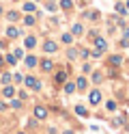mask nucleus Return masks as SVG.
<instances>
[{
    "label": "nucleus",
    "mask_w": 129,
    "mask_h": 134,
    "mask_svg": "<svg viewBox=\"0 0 129 134\" xmlns=\"http://www.w3.org/2000/svg\"><path fill=\"white\" fill-rule=\"evenodd\" d=\"M7 20H9V22H17V20H20V13H15V11L7 13Z\"/></svg>",
    "instance_id": "nucleus-30"
},
{
    "label": "nucleus",
    "mask_w": 129,
    "mask_h": 134,
    "mask_svg": "<svg viewBox=\"0 0 129 134\" xmlns=\"http://www.w3.org/2000/svg\"><path fill=\"white\" fill-rule=\"evenodd\" d=\"M125 4H127V7H129V0H127V2H125Z\"/></svg>",
    "instance_id": "nucleus-46"
},
{
    "label": "nucleus",
    "mask_w": 129,
    "mask_h": 134,
    "mask_svg": "<svg viewBox=\"0 0 129 134\" xmlns=\"http://www.w3.org/2000/svg\"><path fill=\"white\" fill-rule=\"evenodd\" d=\"M0 15H2V4H0Z\"/></svg>",
    "instance_id": "nucleus-45"
},
{
    "label": "nucleus",
    "mask_w": 129,
    "mask_h": 134,
    "mask_svg": "<svg viewBox=\"0 0 129 134\" xmlns=\"http://www.w3.org/2000/svg\"><path fill=\"white\" fill-rule=\"evenodd\" d=\"M4 48H7V41H4V39H0V50H4Z\"/></svg>",
    "instance_id": "nucleus-40"
},
{
    "label": "nucleus",
    "mask_w": 129,
    "mask_h": 134,
    "mask_svg": "<svg viewBox=\"0 0 129 134\" xmlns=\"http://www.w3.org/2000/svg\"><path fill=\"white\" fill-rule=\"evenodd\" d=\"M24 65H26V67H28V69H34V67H37V65H39V58H37V56H34V54H28V56H26V58H24Z\"/></svg>",
    "instance_id": "nucleus-10"
},
{
    "label": "nucleus",
    "mask_w": 129,
    "mask_h": 134,
    "mask_svg": "<svg viewBox=\"0 0 129 134\" xmlns=\"http://www.w3.org/2000/svg\"><path fill=\"white\" fill-rule=\"evenodd\" d=\"M24 24H26V26H34V24H37V18H34L32 13H26L24 15Z\"/></svg>",
    "instance_id": "nucleus-19"
},
{
    "label": "nucleus",
    "mask_w": 129,
    "mask_h": 134,
    "mask_svg": "<svg viewBox=\"0 0 129 134\" xmlns=\"http://www.w3.org/2000/svg\"><path fill=\"white\" fill-rule=\"evenodd\" d=\"M9 110V102L7 99H0V113H7Z\"/></svg>",
    "instance_id": "nucleus-34"
},
{
    "label": "nucleus",
    "mask_w": 129,
    "mask_h": 134,
    "mask_svg": "<svg viewBox=\"0 0 129 134\" xmlns=\"http://www.w3.org/2000/svg\"><path fill=\"white\" fill-rule=\"evenodd\" d=\"M39 67H41L43 74H50V71H54V61H52V58H41Z\"/></svg>",
    "instance_id": "nucleus-6"
},
{
    "label": "nucleus",
    "mask_w": 129,
    "mask_h": 134,
    "mask_svg": "<svg viewBox=\"0 0 129 134\" xmlns=\"http://www.w3.org/2000/svg\"><path fill=\"white\" fill-rule=\"evenodd\" d=\"M9 102V108H13V110H22V106H24V102L20 97H11V99H7Z\"/></svg>",
    "instance_id": "nucleus-13"
},
{
    "label": "nucleus",
    "mask_w": 129,
    "mask_h": 134,
    "mask_svg": "<svg viewBox=\"0 0 129 134\" xmlns=\"http://www.w3.org/2000/svg\"><path fill=\"white\" fill-rule=\"evenodd\" d=\"M67 78H69V74H67V69H56V71H54V85H58V87H63L65 82H67Z\"/></svg>",
    "instance_id": "nucleus-2"
},
{
    "label": "nucleus",
    "mask_w": 129,
    "mask_h": 134,
    "mask_svg": "<svg viewBox=\"0 0 129 134\" xmlns=\"http://www.w3.org/2000/svg\"><path fill=\"white\" fill-rule=\"evenodd\" d=\"M47 134H58V128H56V125H50V128H47Z\"/></svg>",
    "instance_id": "nucleus-37"
},
{
    "label": "nucleus",
    "mask_w": 129,
    "mask_h": 134,
    "mask_svg": "<svg viewBox=\"0 0 129 134\" xmlns=\"http://www.w3.org/2000/svg\"><path fill=\"white\" fill-rule=\"evenodd\" d=\"M2 67H4V56L0 54V69H2Z\"/></svg>",
    "instance_id": "nucleus-41"
},
{
    "label": "nucleus",
    "mask_w": 129,
    "mask_h": 134,
    "mask_svg": "<svg viewBox=\"0 0 129 134\" xmlns=\"http://www.w3.org/2000/svg\"><path fill=\"white\" fill-rule=\"evenodd\" d=\"M22 9H24L26 13H34V11H37V7H34V2H28V0H26V2H24V7H22Z\"/></svg>",
    "instance_id": "nucleus-23"
},
{
    "label": "nucleus",
    "mask_w": 129,
    "mask_h": 134,
    "mask_svg": "<svg viewBox=\"0 0 129 134\" xmlns=\"http://www.w3.org/2000/svg\"><path fill=\"white\" fill-rule=\"evenodd\" d=\"M67 56H69V61H75V58H77V50H75V48H71V50L67 52Z\"/></svg>",
    "instance_id": "nucleus-33"
},
{
    "label": "nucleus",
    "mask_w": 129,
    "mask_h": 134,
    "mask_svg": "<svg viewBox=\"0 0 129 134\" xmlns=\"http://www.w3.org/2000/svg\"><path fill=\"white\" fill-rule=\"evenodd\" d=\"M11 82H13V74H9V71H4L2 74V76H0V85H11Z\"/></svg>",
    "instance_id": "nucleus-18"
},
{
    "label": "nucleus",
    "mask_w": 129,
    "mask_h": 134,
    "mask_svg": "<svg viewBox=\"0 0 129 134\" xmlns=\"http://www.w3.org/2000/svg\"><path fill=\"white\" fill-rule=\"evenodd\" d=\"M108 63H110V67H120V65H123V56H120V54H112L108 58Z\"/></svg>",
    "instance_id": "nucleus-14"
},
{
    "label": "nucleus",
    "mask_w": 129,
    "mask_h": 134,
    "mask_svg": "<svg viewBox=\"0 0 129 134\" xmlns=\"http://www.w3.org/2000/svg\"><path fill=\"white\" fill-rule=\"evenodd\" d=\"M43 52H47V54L58 52V43H56V41H52V39H47L45 43H43Z\"/></svg>",
    "instance_id": "nucleus-9"
},
{
    "label": "nucleus",
    "mask_w": 129,
    "mask_h": 134,
    "mask_svg": "<svg viewBox=\"0 0 129 134\" xmlns=\"http://www.w3.org/2000/svg\"><path fill=\"white\" fill-rule=\"evenodd\" d=\"M15 93H17V89L13 87V82H11V85H4L2 87V93H0V95H2L4 99H11V97H15Z\"/></svg>",
    "instance_id": "nucleus-7"
},
{
    "label": "nucleus",
    "mask_w": 129,
    "mask_h": 134,
    "mask_svg": "<svg viewBox=\"0 0 129 134\" xmlns=\"http://www.w3.org/2000/svg\"><path fill=\"white\" fill-rule=\"evenodd\" d=\"M60 41H63L65 46H71V43H73V35H71V32H63V37H60Z\"/></svg>",
    "instance_id": "nucleus-20"
},
{
    "label": "nucleus",
    "mask_w": 129,
    "mask_h": 134,
    "mask_svg": "<svg viewBox=\"0 0 129 134\" xmlns=\"http://www.w3.org/2000/svg\"><path fill=\"white\" fill-rule=\"evenodd\" d=\"M77 56H80V58H84V61H86V58L90 56V50H88V48H80V50H77Z\"/></svg>",
    "instance_id": "nucleus-26"
},
{
    "label": "nucleus",
    "mask_w": 129,
    "mask_h": 134,
    "mask_svg": "<svg viewBox=\"0 0 129 134\" xmlns=\"http://www.w3.org/2000/svg\"><path fill=\"white\" fill-rule=\"evenodd\" d=\"M60 9H63V11H71L73 9V2H71V0H60Z\"/></svg>",
    "instance_id": "nucleus-21"
},
{
    "label": "nucleus",
    "mask_w": 129,
    "mask_h": 134,
    "mask_svg": "<svg viewBox=\"0 0 129 134\" xmlns=\"http://www.w3.org/2000/svg\"><path fill=\"white\" fill-rule=\"evenodd\" d=\"M37 125H39V119H34V117H32V119H28V121H26V128H28V130H34Z\"/></svg>",
    "instance_id": "nucleus-27"
},
{
    "label": "nucleus",
    "mask_w": 129,
    "mask_h": 134,
    "mask_svg": "<svg viewBox=\"0 0 129 134\" xmlns=\"http://www.w3.org/2000/svg\"><path fill=\"white\" fill-rule=\"evenodd\" d=\"M93 46H95V50H99V52H103V54H106L108 52V41L106 39H103V37H95V41H93Z\"/></svg>",
    "instance_id": "nucleus-5"
},
{
    "label": "nucleus",
    "mask_w": 129,
    "mask_h": 134,
    "mask_svg": "<svg viewBox=\"0 0 129 134\" xmlns=\"http://www.w3.org/2000/svg\"><path fill=\"white\" fill-rule=\"evenodd\" d=\"M24 48H26V50H34V48H37V37H34V35H28V37L24 39Z\"/></svg>",
    "instance_id": "nucleus-12"
},
{
    "label": "nucleus",
    "mask_w": 129,
    "mask_h": 134,
    "mask_svg": "<svg viewBox=\"0 0 129 134\" xmlns=\"http://www.w3.org/2000/svg\"><path fill=\"white\" fill-rule=\"evenodd\" d=\"M123 37H125V39H129V28H125V32H123Z\"/></svg>",
    "instance_id": "nucleus-42"
},
{
    "label": "nucleus",
    "mask_w": 129,
    "mask_h": 134,
    "mask_svg": "<svg viewBox=\"0 0 129 134\" xmlns=\"http://www.w3.org/2000/svg\"><path fill=\"white\" fill-rule=\"evenodd\" d=\"M17 134H28V132H24V130H20V132H17Z\"/></svg>",
    "instance_id": "nucleus-44"
},
{
    "label": "nucleus",
    "mask_w": 129,
    "mask_h": 134,
    "mask_svg": "<svg viewBox=\"0 0 129 134\" xmlns=\"http://www.w3.org/2000/svg\"><path fill=\"white\" fill-rule=\"evenodd\" d=\"M4 35H7V39H17V37H20V28H15V26H9Z\"/></svg>",
    "instance_id": "nucleus-17"
},
{
    "label": "nucleus",
    "mask_w": 129,
    "mask_h": 134,
    "mask_svg": "<svg viewBox=\"0 0 129 134\" xmlns=\"http://www.w3.org/2000/svg\"><path fill=\"white\" fill-rule=\"evenodd\" d=\"M120 48H129V39H125V37L120 39Z\"/></svg>",
    "instance_id": "nucleus-38"
},
{
    "label": "nucleus",
    "mask_w": 129,
    "mask_h": 134,
    "mask_svg": "<svg viewBox=\"0 0 129 134\" xmlns=\"http://www.w3.org/2000/svg\"><path fill=\"white\" fill-rule=\"evenodd\" d=\"M103 80H106V76H103L101 71H97V69H95V71L90 74V80H88V82H93V85H101Z\"/></svg>",
    "instance_id": "nucleus-11"
},
{
    "label": "nucleus",
    "mask_w": 129,
    "mask_h": 134,
    "mask_svg": "<svg viewBox=\"0 0 129 134\" xmlns=\"http://www.w3.org/2000/svg\"><path fill=\"white\" fill-rule=\"evenodd\" d=\"M106 108H108V110H110V113H114V110H116V108H118V104L114 102V99H110V102H106Z\"/></svg>",
    "instance_id": "nucleus-28"
},
{
    "label": "nucleus",
    "mask_w": 129,
    "mask_h": 134,
    "mask_svg": "<svg viewBox=\"0 0 129 134\" xmlns=\"http://www.w3.org/2000/svg\"><path fill=\"white\" fill-rule=\"evenodd\" d=\"M4 65H11V67H15V65H17V58H15L13 54H7V56H4Z\"/></svg>",
    "instance_id": "nucleus-25"
},
{
    "label": "nucleus",
    "mask_w": 129,
    "mask_h": 134,
    "mask_svg": "<svg viewBox=\"0 0 129 134\" xmlns=\"http://www.w3.org/2000/svg\"><path fill=\"white\" fill-rule=\"evenodd\" d=\"M13 82L15 85H24V76L22 74H13Z\"/></svg>",
    "instance_id": "nucleus-31"
},
{
    "label": "nucleus",
    "mask_w": 129,
    "mask_h": 134,
    "mask_svg": "<svg viewBox=\"0 0 129 134\" xmlns=\"http://www.w3.org/2000/svg\"><path fill=\"white\" fill-rule=\"evenodd\" d=\"M101 99H103L101 91H99V89H93V91H90V95H88V102H90V106H99V104H101Z\"/></svg>",
    "instance_id": "nucleus-4"
},
{
    "label": "nucleus",
    "mask_w": 129,
    "mask_h": 134,
    "mask_svg": "<svg viewBox=\"0 0 129 134\" xmlns=\"http://www.w3.org/2000/svg\"><path fill=\"white\" fill-rule=\"evenodd\" d=\"M24 87L26 89H32V91H41V82L34 76H24Z\"/></svg>",
    "instance_id": "nucleus-1"
},
{
    "label": "nucleus",
    "mask_w": 129,
    "mask_h": 134,
    "mask_svg": "<svg viewBox=\"0 0 129 134\" xmlns=\"http://www.w3.org/2000/svg\"><path fill=\"white\" fill-rule=\"evenodd\" d=\"M84 15H86L88 20H99V11H97V13H95V11H86Z\"/></svg>",
    "instance_id": "nucleus-32"
},
{
    "label": "nucleus",
    "mask_w": 129,
    "mask_h": 134,
    "mask_svg": "<svg viewBox=\"0 0 129 134\" xmlns=\"http://www.w3.org/2000/svg\"><path fill=\"white\" fill-rule=\"evenodd\" d=\"M114 11H116L118 15H125V13H127V4H125V2H116Z\"/></svg>",
    "instance_id": "nucleus-22"
},
{
    "label": "nucleus",
    "mask_w": 129,
    "mask_h": 134,
    "mask_svg": "<svg viewBox=\"0 0 129 134\" xmlns=\"http://www.w3.org/2000/svg\"><path fill=\"white\" fill-rule=\"evenodd\" d=\"M15 97H20L22 102H26V99H28V91H24V89H22V91H17V93H15Z\"/></svg>",
    "instance_id": "nucleus-29"
},
{
    "label": "nucleus",
    "mask_w": 129,
    "mask_h": 134,
    "mask_svg": "<svg viewBox=\"0 0 129 134\" xmlns=\"http://www.w3.org/2000/svg\"><path fill=\"white\" fill-rule=\"evenodd\" d=\"M71 35H73V37H82V35H84V24H80V22H77V24H73Z\"/></svg>",
    "instance_id": "nucleus-16"
},
{
    "label": "nucleus",
    "mask_w": 129,
    "mask_h": 134,
    "mask_svg": "<svg viewBox=\"0 0 129 134\" xmlns=\"http://www.w3.org/2000/svg\"><path fill=\"white\" fill-rule=\"evenodd\" d=\"M13 56H15V58H22V56H24V50H22V48H17L15 52H13Z\"/></svg>",
    "instance_id": "nucleus-36"
},
{
    "label": "nucleus",
    "mask_w": 129,
    "mask_h": 134,
    "mask_svg": "<svg viewBox=\"0 0 129 134\" xmlns=\"http://www.w3.org/2000/svg\"><path fill=\"white\" fill-rule=\"evenodd\" d=\"M82 69H84V71H93V67H90V63H84Z\"/></svg>",
    "instance_id": "nucleus-39"
},
{
    "label": "nucleus",
    "mask_w": 129,
    "mask_h": 134,
    "mask_svg": "<svg viewBox=\"0 0 129 134\" xmlns=\"http://www.w3.org/2000/svg\"><path fill=\"white\" fill-rule=\"evenodd\" d=\"M123 123H125L123 117H116V119H112V125H116V128H118V125H123Z\"/></svg>",
    "instance_id": "nucleus-35"
},
{
    "label": "nucleus",
    "mask_w": 129,
    "mask_h": 134,
    "mask_svg": "<svg viewBox=\"0 0 129 134\" xmlns=\"http://www.w3.org/2000/svg\"><path fill=\"white\" fill-rule=\"evenodd\" d=\"M73 110H75V115H80V117H88V110H86V106H80V104H77Z\"/></svg>",
    "instance_id": "nucleus-24"
},
{
    "label": "nucleus",
    "mask_w": 129,
    "mask_h": 134,
    "mask_svg": "<svg viewBox=\"0 0 129 134\" xmlns=\"http://www.w3.org/2000/svg\"><path fill=\"white\" fill-rule=\"evenodd\" d=\"M86 89H88V78H84V76H77V78H75V91L84 93Z\"/></svg>",
    "instance_id": "nucleus-8"
},
{
    "label": "nucleus",
    "mask_w": 129,
    "mask_h": 134,
    "mask_svg": "<svg viewBox=\"0 0 129 134\" xmlns=\"http://www.w3.org/2000/svg\"><path fill=\"white\" fill-rule=\"evenodd\" d=\"M63 134H75V132H73V130H65Z\"/></svg>",
    "instance_id": "nucleus-43"
},
{
    "label": "nucleus",
    "mask_w": 129,
    "mask_h": 134,
    "mask_svg": "<svg viewBox=\"0 0 129 134\" xmlns=\"http://www.w3.org/2000/svg\"><path fill=\"white\" fill-rule=\"evenodd\" d=\"M32 115H34V119H39V121H43V119H47V108L43 106V104H37L34 106V110H32Z\"/></svg>",
    "instance_id": "nucleus-3"
},
{
    "label": "nucleus",
    "mask_w": 129,
    "mask_h": 134,
    "mask_svg": "<svg viewBox=\"0 0 129 134\" xmlns=\"http://www.w3.org/2000/svg\"><path fill=\"white\" fill-rule=\"evenodd\" d=\"M63 91H65V95H73V93H75V80H73V82L67 80L65 85H63Z\"/></svg>",
    "instance_id": "nucleus-15"
}]
</instances>
